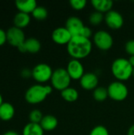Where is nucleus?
Here are the masks:
<instances>
[{"instance_id": "obj_1", "label": "nucleus", "mask_w": 134, "mask_h": 135, "mask_svg": "<svg viewBox=\"0 0 134 135\" xmlns=\"http://www.w3.org/2000/svg\"><path fill=\"white\" fill-rule=\"evenodd\" d=\"M92 49V44L89 39L81 36H73L66 45L68 54L73 59H82L88 57Z\"/></svg>"}, {"instance_id": "obj_2", "label": "nucleus", "mask_w": 134, "mask_h": 135, "mask_svg": "<svg viewBox=\"0 0 134 135\" xmlns=\"http://www.w3.org/2000/svg\"><path fill=\"white\" fill-rule=\"evenodd\" d=\"M52 93V87L40 84L34 85L29 87L25 92V100L30 104H38L46 100Z\"/></svg>"}, {"instance_id": "obj_3", "label": "nucleus", "mask_w": 134, "mask_h": 135, "mask_svg": "<svg viewBox=\"0 0 134 135\" xmlns=\"http://www.w3.org/2000/svg\"><path fill=\"white\" fill-rule=\"evenodd\" d=\"M133 67L130 63L129 59L118 58L112 62V74L119 81H124L130 79L133 76Z\"/></svg>"}, {"instance_id": "obj_4", "label": "nucleus", "mask_w": 134, "mask_h": 135, "mask_svg": "<svg viewBox=\"0 0 134 135\" xmlns=\"http://www.w3.org/2000/svg\"><path fill=\"white\" fill-rule=\"evenodd\" d=\"M52 87L58 91H62L70 87L71 78L66 70L64 68H58L53 71V74L51 79Z\"/></svg>"}, {"instance_id": "obj_5", "label": "nucleus", "mask_w": 134, "mask_h": 135, "mask_svg": "<svg viewBox=\"0 0 134 135\" xmlns=\"http://www.w3.org/2000/svg\"><path fill=\"white\" fill-rule=\"evenodd\" d=\"M108 97L115 101H122L128 97V88L122 81H117L111 83L107 88Z\"/></svg>"}, {"instance_id": "obj_6", "label": "nucleus", "mask_w": 134, "mask_h": 135, "mask_svg": "<svg viewBox=\"0 0 134 135\" xmlns=\"http://www.w3.org/2000/svg\"><path fill=\"white\" fill-rule=\"evenodd\" d=\"M32 78L35 81L39 83H44L51 79L53 70L47 63H39L32 70Z\"/></svg>"}, {"instance_id": "obj_7", "label": "nucleus", "mask_w": 134, "mask_h": 135, "mask_svg": "<svg viewBox=\"0 0 134 135\" xmlns=\"http://www.w3.org/2000/svg\"><path fill=\"white\" fill-rule=\"evenodd\" d=\"M93 41L96 46L102 51H107L111 49L114 44L112 36L105 30H100L96 32L93 36Z\"/></svg>"}, {"instance_id": "obj_8", "label": "nucleus", "mask_w": 134, "mask_h": 135, "mask_svg": "<svg viewBox=\"0 0 134 135\" xmlns=\"http://www.w3.org/2000/svg\"><path fill=\"white\" fill-rule=\"evenodd\" d=\"M6 37L7 43H9L11 46L15 47L17 48L21 44H22L26 40L23 30L15 26L9 28L6 31Z\"/></svg>"}, {"instance_id": "obj_9", "label": "nucleus", "mask_w": 134, "mask_h": 135, "mask_svg": "<svg viewBox=\"0 0 134 135\" xmlns=\"http://www.w3.org/2000/svg\"><path fill=\"white\" fill-rule=\"evenodd\" d=\"M107 25L111 29H119L123 26L124 19L122 15L117 10H110L104 16Z\"/></svg>"}, {"instance_id": "obj_10", "label": "nucleus", "mask_w": 134, "mask_h": 135, "mask_svg": "<svg viewBox=\"0 0 134 135\" xmlns=\"http://www.w3.org/2000/svg\"><path fill=\"white\" fill-rule=\"evenodd\" d=\"M72 35L66 27L55 28L51 34L52 40L58 45H67L72 39Z\"/></svg>"}, {"instance_id": "obj_11", "label": "nucleus", "mask_w": 134, "mask_h": 135, "mask_svg": "<svg viewBox=\"0 0 134 135\" xmlns=\"http://www.w3.org/2000/svg\"><path fill=\"white\" fill-rule=\"evenodd\" d=\"M66 70L70 78L73 80H80L85 74L84 66L80 60L77 59H72L67 64Z\"/></svg>"}, {"instance_id": "obj_12", "label": "nucleus", "mask_w": 134, "mask_h": 135, "mask_svg": "<svg viewBox=\"0 0 134 135\" xmlns=\"http://www.w3.org/2000/svg\"><path fill=\"white\" fill-rule=\"evenodd\" d=\"M85 26L83 21L76 16L70 17L66 22V28L70 32L72 36H80Z\"/></svg>"}, {"instance_id": "obj_13", "label": "nucleus", "mask_w": 134, "mask_h": 135, "mask_svg": "<svg viewBox=\"0 0 134 135\" xmlns=\"http://www.w3.org/2000/svg\"><path fill=\"white\" fill-rule=\"evenodd\" d=\"M18 51L22 53L36 54L38 53L41 49V44L36 38L30 37L25 40V41L17 47Z\"/></svg>"}, {"instance_id": "obj_14", "label": "nucleus", "mask_w": 134, "mask_h": 135, "mask_svg": "<svg viewBox=\"0 0 134 135\" xmlns=\"http://www.w3.org/2000/svg\"><path fill=\"white\" fill-rule=\"evenodd\" d=\"M98 84V77L94 73H86L80 79V85L85 90H94L97 88Z\"/></svg>"}, {"instance_id": "obj_15", "label": "nucleus", "mask_w": 134, "mask_h": 135, "mask_svg": "<svg viewBox=\"0 0 134 135\" xmlns=\"http://www.w3.org/2000/svg\"><path fill=\"white\" fill-rule=\"evenodd\" d=\"M15 6L19 12L29 14L36 8L37 3L35 0H17Z\"/></svg>"}, {"instance_id": "obj_16", "label": "nucleus", "mask_w": 134, "mask_h": 135, "mask_svg": "<svg viewBox=\"0 0 134 135\" xmlns=\"http://www.w3.org/2000/svg\"><path fill=\"white\" fill-rule=\"evenodd\" d=\"M15 115L14 107L8 102H3L0 106V119L5 122L11 120Z\"/></svg>"}, {"instance_id": "obj_17", "label": "nucleus", "mask_w": 134, "mask_h": 135, "mask_svg": "<svg viewBox=\"0 0 134 135\" xmlns=\"http://www.w3.org/2000/svg\"><path fill=\"white\" fill-rule=\"evenodd\" d=\"M58 124V119L51 115H47L43 116V119L41 120L39 125L43 128V131H54Z\"/></svg>"}, {"instance_id": "obj_18", "label": "nucleus", "mask_w": 134, "mask_h": 135, "mask_svg": "<svg viewBox=\"0 0 134 135\" xmlns=\"http://www.w3.org/2000/svg\"><path fill=\"white\" fill-rule=\"evenodd\" d=\"M96 11L100 13H107L111 10L113 6V1L111 0H92L91 2Z\"/></svg>"}, {"instance_id": "obj_19", "label": "nucleus", "mask_w": 134, "mask_h": 135, "mask_svg": "<svg viewBox=\"0 0 134 135\" xmlns=\"http://www.w3.org/2000/svg\"><path fill=\"white\" fill-rule=\"evenodd\" d=\"M31 21V17L29 14L18 12L13 17V25L18 28H26Z\"/></svg>"}, {"instance_id": "obj_20", "label": "nucleus", "mask_w": 134, "mask_h": 135, "mask_svg": "<svg viewBox=\"0 0 134 135\" xmlns=\"http://www.w3.org/2000/svg\"><path fill=\"white\" fill-rule=\"evenodd\" d=\"M44 131L39 124L28 123L22 131V135H43Z\"/></svg>"}, {"instance_id": "obj_21", "label": "nucleus", "mask_w": 134, "mask_h": 135, "mask_svg": "<svg viewBox=\"0 0 134 135\" xmlns=\"http://www.w3.org/2000/svg\"><path fill=\"white\" fill-rule=\"evenodd\" d=\"M62 97L67 102L73 103L77 100L79 97V93L77 89L72 87H69L61 92Z\"/></svg>"}, {"instance_id": "obj_22", "label": "nucleus", "mask_w": 134, "mask_h": 135, "mask_svg": "<svg viewBox=\"0 0 134 135\" xmlns=\"http://www.w3.org/2000/svg\"><path fill=\"white\" fill-rule=\"evenodd\" d=\"M108 97V91L105 87H97L93 90V98L98 102H103Z\"/></svg>"}, {"instance_id": "obj_23", "label": "nucleus", "mask_w": 134, "mask_h": 135, "mask_svg": "<svg viewBox=\"0 0 134 135\" xmlns=\"http://www.w3.org/2000/svg\"><path fill=\"white\" fill-rule=\"evenodd\" d=\"M32 17L37 21H43L47 17L48 12L47 9L41 6H37L36 8L32 13Z\"/></svg>"}, {"instance_id": "obj_24", "label": "nucleus", "mask_w": 134, "mask_h": 135, "mask_svg": "<svg viewBox=\"0 0 134 135\" xmlns=\"http://www.w3.org/2000/svg\"><path fill=\"white\" fill-rule=\"evenodd\" d=\"M103 20H104L103 14L102 13L98 12V11H95V12L92 13L88 17L89 23L94 26H97V25H100Z\"/></svg>"}, {"instance_id": "obj_25", "label": "nucleus", "mask_w": 134, "mask_h": 135, "mask_svg": "<svg viewBox=\"0 0 134 135\" xmlns=\"http://www.w3.org/2000/svg\"><path fill=\"white\" fill-rule=\"evenodd\" d=\"M28 118H29L30 123L39 124L40 122H41V120H42L43 118V113H42L39 110H38V109H34V110H32V111L29 113Z\"/></svg>"}, {"instance_id": "obj_26", "label": "nucleus", "mask_w": 134, "mask_h": 135, "mask_svg": "<svg viewBox=\"0 0 134 135\" xmlns=\"http://www.w3.org/2000/svg\"><path fill=\"white\" fill-rule=\"evenodd\" d=\"M70 4L73 9L81 10L86 6L87 1L86 0H71L70 1Z\"/></svg>"}, {"instance_id": "obj_27", "label": "nucleus", "mask_w": 134, "mask_h": 135, "mask_svg": "<svg viewBox=\"0 0 134 135\" xmlns=\"http://www.w3.org/2000/svg\"><path fill=\"white\" fill-rule=\"evenodd\" d=\"M89 135H109V132L105 127L102 125H99L95 127L91 131Z\"/></svg>"}, {"instance_id": "obj_28", "label": "nucleus", "mask_w": 134, "mask_h": 135, "mask_svg": "<svg viewBox=\"0 0 134 135\" xmlns=\"http://www.w3.org/2000/svg\"><path fill=\"white\" fill-rule=\"evenodd\" d=\"M125 50L127 54L130 56L134 55V40H130L127 41L125 44Z\"/></svg>"}, {"instance_id": "obj_29", "label": "nucleus", "mask_w": 134, "mask_h": 135, "mask_svg": "<svg viewBox=\"0 0 134 135\" xmlns=\"http://www.w3.org/2000/svg\"><path fill=\"white\" fill-rule=\"evenodd\" d=\"M92 29H91L89 27L85 26L80 36H83V37H85V38L89 39V38L92 36Z\"/></svg>"}, {"instance_id": "obj_30", "label": "nucleus", "mask_w": 134, "mask_h": 135, "mask_svg": "<svg viewBox=\"0 0 134 135\" xmlns=\"http://www.w3.org/2000/svg\"><path fill=\"white\" fill-rule=\"evenodd\" d=\"M6 42H7L6 32L2 28H0V47L4 45Z\"/></svg>"}, {"instance_id": "obj_31", "label": "nucleus", "mask_w": 134, "mask_h": 135, "mask_svg": "<svg viewBox=\"0 0 134 135\" xmlns=\"http://www.w3.org/2000/svg\"><path fill=\"white\" fill-rule=\"evenodd\" d=\"M21 74V77L24 78H30V77L32 76V70H29L28 69H24V70H22Z\"/></svg>"}, {"instance_id": "obj_32", "label": "nucleus", "mask_w": 134, "mask_h": 135, "mask_svg": "<svg viewBox=\"0 0 134 135\" xmlns=\"http://www.w3.org/2000/svg\"><path fill=\"white\" fill-rule=\"evenodd\" d=\"M2 135H20L16 131H6Z\"/></svg>"}, {"instance_id": "obj_33", "label": "nucleus", "mask_w": 134, "mask_h": 135, "mask_svg": "<svg viewBox=\"0 0 134 135\" xmlns=\"http://www.w3.org/2000/svg\"><path fill=\"white\" fill-rule=\"evenodd\" d=\"M127 135H134V124L130 127V129L128 131V133H127Z\"/></svg>"}, {"instance_id": "obj_34", "label": "nucleus", "mask_w": 134, "mask_h": 135, "mask_svg": "<svg viewBox=\"0 0 134 135\" xmlns=\"http://www.w3.org/2000/svg\"><path fill=\"white\" fill-rule=\"evenodd\" d=\"M129 62L131 64V66L134 68V55L133 56H130V58L129 59Z\"/></svg>"}, {"instance_id": "obj_35", "label": "nucleus", "mask_w": 134, "mask_h": 135, "mask_svg": "<svg viewBox=\"0 0 134 135\" xmlns=\"http://www.w3.org/2000/svg\"><path fill=\"white\" fill-rule=\"evenodd\" d=\"M2 103H3V98H2V96L0 93V106L2 104Z\"/></svg>"}, {"instance_id": "obj_36", "label": "nucleus", "mask_w": 134, "mask_h": 135, "mask_svg": "<svg viewBox=\"0 0 134 135\" xmlns=\"http://www.w3.org/2000/svg\"><path fill=\"white\" fill-rule=\"evenodd\" d=\"M133 77L134 78V68H133Z\"/></svg>"}]
</instances>
